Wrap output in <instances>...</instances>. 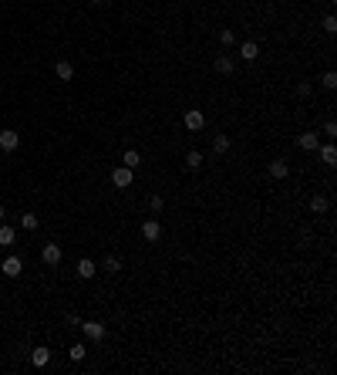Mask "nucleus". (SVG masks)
Wrapping results in <instances>:
<instances>
[{
    "mask_svg": "<svg viewBox=\"0 0 337 375\" xmlns=\"http://www.w3.org/2000/svg\"><path fill=\"white\" fill-rule=\"evenodd\" d=\"M61 257H65V253H61V247H57V244H44V250H40V261L48 264V267H57Z\"/></svg>",
    "mask_w": 337,
    "mask_h": 375,
    "instance_id": "nucleus-1",
    "label": "nucleus"
},
{
    "mask_svg": "<svg viewBox=\"0 0 337 375\" xmlns=\"http://www.w3.org/2000/svg\"><path fill=\"white\" fill-rule=\"evenodd\" d=\"M17 146H20V135H17L14 129H4V132H0V149H4V152H14Z\"/></svg>",
    "mask_w": 337,
    "mask_h": 375,
    "instance_id": "nucleus-2",
    "label": "nucleus"
},
{
    "mask_svg": "<svg viewBox=\"0 0 337 375\" xmlns=\"http://www.w3.org/2000/svg\"><path fill=\"white\" fill-rule=\"evenodd\" d=\"M112 183H115L118 189H129V186H132V169H129V166H118V169L112 172Z\"/></svg>",
    "mask_w": 337,
    "mask_h": 375,
    "instance_id": "nucleus-3",
    "label": "nucleus"
},
{
    "mask_svg": "<svg viewBox=\"0 0 337 375\" xmlns=\"http://www.w3.org/2000/svg\"><path fill=\"white\" fill-rule=\"evenodd\" d=\"M78 328L88 334V338H95V342H101V338H104V325H98V321H81Z\"/></svg>",
    "mask_w": 337,
    "mask_h": 375,
    "instance_id": "nucleus-4",
    "label": "nucleus"
},
{
    "mask_svg": "<svg viewBox=\"0 0 337 375\" xmlns=\"http://www.w3.org/2000/svg\"><path fill=\"white\" fill-rule=\"evenodd\" d=\"M0 270H4L7 278H20V270H24V264H20V257H7V261L0 264Z\"/></svg>",
    "mask_w": 337,
    "mask_h": 375,
    "instance_id": "nucleus-5",
    "label": "nucleus"
},
{
    "mask_svg": "<svg viewBox=\"0 0 337 375\" xmlns=\"http://www.w3.org/2000/svg\"><path fill=\"white\" fill-rule=\"evenodd\" d=\"M95 274H98L95 261H88V257H81V261H78V278H81V281H91Z\"/></svg>",
    "mask_w": 337,
    "mask_h": 375,
    "instance_id": "nucleus-6",
    "label": "nucleus"
},
{
    "mask_svg": "<svg viewBox=\"0 0 337 375\" xmlns=\"http://www.w3.org/2000/svg\"><path fill=\"white\" fill-rule=\"evenodd\" d=\"M142 236L155 244V240L162 236V227H159V220H145V223H142Z\"/></svg>",
    "mask_w": 337,
    "mask_h": 375,
    "instance_id": "nucleus-7",
    "label": "nucleus"
},
{
    "mask_svg": "<svg viewBox=\"0 0 337 375\" xmlns=\"http://www.w3.org/2000/svg\"><path fill=\"white\" fill-rule=\"evenodd\" d=\"M270 176H273V180H287V176H290L287 159H273V163H270Z\"/></svg>",
    "mask_w": 337,
    "mask_h": 375,
    "instance_id": "nucleus-8",
    "label": "nucleus"
},
{
    "mask_svg": "<svg viewBox=\"0 0 337 375\" xmlns=\"http://www.w3.org/2000/svg\"><path fill=\"white\" fill-rule=\"evenodd\" d=\"M54 71H57V78H61V82H71V78H74V65H71V61H57Z\"/></svg>",
    "mask_w": 337,
    "mask_h": 375,
    "instance_id": "nucleus-9",
    "label": "nucleus"
},
{
    "mask_svg": "<svg viewBox=\"0 0 337 375\" xmlns=\"http://www.w3.org/2000/svg\"><path fill=\"white\" fill-rule=\"evenodd\" d=\"M202 125H206V119H202V112H196V108H193V112H185V129H202Z\"/></svg>",
    "mask_w": 337,
    "mask_h": 375,
    "instance_id": "nucleus-10",
    "label": "nucleus"
},
{
    "mask_svg": "<svg viewBox=\"0 0 337 375\" xmlns=\"http://www.w3.org/2000/svg\"><path fill=\"white\" fill-rule=\"evenodd\" d=\"M240 57H243V61H257V57H260L257 41H246V44H243V48H240Z\"/></svg>",
    "mask_w": 337,
    "mask_h": 375,
    "instance_id": "nucleus-11",
    "label": "nucleus"
},
{
    "mask_svg": "<svg viewBox=\"0 0 337 375\" xmlns=\"http://www.w3.org/2000/svg\"><path fill=\"white\" fill-rule=\"evenodd\" d=\"M31 362H34L37 368H44V365L51 362V351H48V348H34V351H31Z\"/></svg>",
    "mask_w": 337,
    "mask_h": 375,
    "instance_id": "nucleus-12",
    "label": "nucleus"
},
{
    "mask_svg": "<svg viewBox=\"0 0 337 375\" xmlns=\"http://www.w3.org/2000/svg\"><path fill=\"white\" fill-rule=\"evenodd\" d=\"M300 149H307V152H317V132H304V135H300Z\"/></svg>",
    "mask_w": 337,
    "mask_h": 375,
    "instance_id": "nucleus-13",
    "label": "nucleus"
},
{
    "mask_svg": "<svg viewBox=\"0 0 337 375\" xmlns=\"http://www.w3.org/2000/svg\"><path fill=\"white\" fill-rule=\"evenodd\" d=\"M17 240V230L14 227H0V247H10Z\"/></svg>",
    "mask_w": 337,
    "mask_h": 375,
    "instance_id": "nucleus-14",
    "label": "nucleus"
},
{
    "mask_svg": "<svg viewBox=\"0 0 337 375\" xmlns=\"http://www.w3.org/2000/svg\"><path fill=\"white\" fill-rule=\"evenodd\" d=\"M216 71L219 74H233V57H226V54L216 57Z\"/></svg>",
    "mask_w": 337,
    "mask_h": 375,
    "instance_id": "nucleus-15",
    "label": "nucleus"
},
{
    "mask_svg": "<svg viewBox=\"0 0 337 375\" xmlns=\"http://www.w3.org/2000/svg\"><path fill=\"white\" fill-rule=\"evenodd\" d=\"M327 206H330L327 196H313V200H310V210H313V213H327Z\"/></svg>",
    "mask_w": 337,
    "mask_h": 375,
    "instance_id": "nucleus-16",
    "label": "nucleus"
},
{
    "mask_svg": "<svg viewBox=\"0 0 337 375\" xmlns=\"http://www.w3.org/2000/svg\"><path fill=\"white\" fill-rule=\"evenodd\" d=\"M213 149H216L219 155L229 152V135H216V139H213Z\"/></svg>",
    "mask_w": 337,
    "mask_h": 375,
    "instance_id": "nucleus-17",
    "label": "nucleus"
},
{
    "mask_svg": "<svg viewBox=\"0 0 337 375\" xmlns=\"http://www.w3.org/2000/svg\"><path fill=\"white\" fill-rule=\"evenodd\" d=\"M321 159H324L327 166H334V163H337V149H334V146H324V149H321Z\"/></svg>",
    "mask_w": 337,
    "mask_h": 375,
    "instance_id": "nucleus-18",
    "label": "nucleus"
},
{
    "mask_svg": "<svg viewBox=\"0 0 337 375\" xmlns=\"http://www.w3.org/2000/svg\"><path fill=\"white\" fill-rule=\"evenodd\" d=\"M185 166H189V169H199V166H202V152H196V149H193V152L185 155Z\"/></svg>",
    "mask_w": 337,
    "mask_h": 375,
    "instance_id": "nucleus-19",
    "label": "nucleus"
},
{
    "mask_svg": "<svg viewBox=\"0 0 337 375\" xmlns=\"http://www.w3.org/2000/svg\"><path fill=\"white\" fill-rule=\"evenodd\" d=\"M37 216H34V213H24V216H20V227H24V230H37Z\"/></svg>",
    "mask_w": 337,
    "mask_h": 375,
    "instance_id": "nucleus-20",
    "label": "nucleus"
},
{
    "mask_svg": "<svg viewBox=\"0 0 337 375\" xmlns=\"http://www.w3.org/2000/svg\"><path fill=\"white\" fill-rule=\"evenodd\" d=\"M138 163H142V155H138L135 149H129V152H125V166H129V169H135Z\"/></svg>",
    "mask_w": 337,
    "mask_h": 375,
    "instance_id": "nucleus-21",
    "label": "nucleus"
},
{
    "mask_svg": "<svg viewBox=\"0 0 337 375\" xmlns=\"http://www.w3.org/2000/svg\"><path fill=\"white\" fill-rule=\"evenodd\" d=\"M104 270H108V274H118L121 261H118V257H104Z\"/></svg>",
    "mask_w": 337,
    "mask_h": 375,
    "instance_id": "nucleus-22",
    "label": "nucleus"
},
{
    "mask_svg": "<svg viewBox=\"0 0 337 375\" xmlns=\"http://www.w3.org/2000/svg\"><path fill=\"white\" fill-rule=\"evenodd\" d=\"M68 355H71V362H81L85 355H88V348H85V345H71V351H68Z\"/></svg>",
    "mask_w": 337,
    "mask_h": 375,
    "instance_id": "nucleus-23",
    "label": "nucleus"
},
{
    "mask_svg": "<svg viewBox=\"0 0 337 375\" xmlns=\"http://www.w3.org/2000/svg\"><path fill=\"white\" fill-rule=\"evenodd\" d=\"M321 85H324V88H337V74H334V71H324Z\"/></svg>",
    "mask_w": 337,
    "mask_h": 375,
    "instance_id": "nucleus-24",
    "label": "nucleus"
},
{
    "mask_svg": "<svg viewBox=\"0 0 337 375\" xmlns=\"http://www.w3.org/2000/svg\"><path fill=\"white\" fill-rule=\"evenodd\" d=\"M219 41H223V44H233V41H236V34L226 27V31H219Z\"/></svg>",
    "mask_w": 337,
    "mask_h": 375,
    "instance_id": "nucleus-25",
    "label": "nucleus"
},
{
    "mask_svg": "<svg viewBox=\"0 0 337 375\" xmlns=\"http://www.w3.org/2000/svg\"><path fill=\"white\" fill-rule=\"evenodd\" d=\"M324 31H327V34L337 31V21H334V17H324Z\"/></svg>",
    "mask_w": 337,
    "mask_h": 375,
    "instance_id": "nucleus-26",
    "label": "nucleus"
},
{
    "mask_svg": "<svg viewBox=\"0 0 337 375\" xmlns=\"http://www.w3.org/2000/svg\"><path fill=\"white\" fill-rule=\"evenodd\" d=\"M324 135H330V139H334V135H337V125L334 122H324Z\"/></svg>",
    "mask_w": 337,
    "mask_h": 375,
    "instance_id": "nucleus-27",
    "label": "nucleus"
},
{
    "mask_svg": "<svg viewBox=\"0 0 337 375\" xmlns=\"http://www.w3.org/2000/svg\"><path fill=\"white\" fill-rule=\"evenodd\" d=\"M162 206H165V200H162V196H152V210H155V213H159V210H162Z\"/></svg>",
    "mask_w": 337,
    "mask_h": 375,
    "instance_id": "nucleus-28",
    "label": "nucleus"
},
{
    "mask_svg": "<svg viewBox=\"0 0 337 375\" xmlns=\"http://www.w3.org/2000/svg\"><path fill=\"white\" fill-rule=\"evenodd\" d=\"M0 220H4V203H0Z\"/></svg>",
    "mask_w": 337,
    "mask_h": 375,
    "instance_id": "nucleus-29",
    "label": "nucleus"
},
{
    "mask_svg": "<svg viewBox=\"0 0 337 375\" xmlns=\"http://www.w3.org/2000/svg\"><path fill=\"white\" fill-rule=\"evenodd\" d=\"M91 4H101V0H91Z\"/></svg>",
    "mask_w": 337,
    "mask_h": 375,
    "instance_id": "nucleus-30",
    "label": "nucleus"
}]
</instances>
